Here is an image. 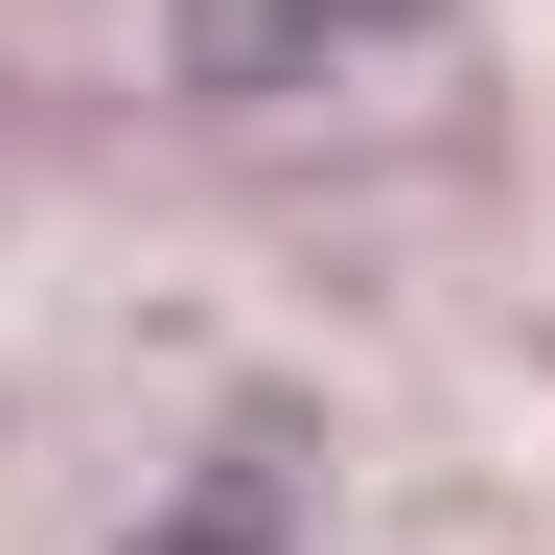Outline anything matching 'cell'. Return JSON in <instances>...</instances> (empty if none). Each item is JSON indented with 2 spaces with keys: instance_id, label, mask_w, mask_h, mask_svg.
<instances>
[{
  "instance_id": "6da1fadb",
  "label": "cell",
  "mask_w": 555,
  "mask_h": 555,
  "mask_svg": "<svg viewBox=\"0 0 555 555\" xmlns=\"http://www.w3.org/2000/svg\"><path fill=\"white\" fill-rule=\"evenodd\" d=\"M393 24H440V0H185V93H255V69H347V47H393Z\"/></svg>"
},
{
  "instance_id": "7a4b0ae2",
  "label": "cell",
  "mask_w": 555,
  "mask_h": 555,
  "mask_svg": "<svg viewBox=\"0 0 555 555\" xmlns=\"http://www.w3.org/2000/svg\"><path fill=\"white\" fill-rule=\"evenodd\" d=\"M139 555H324V532H301V509H278V486L232 463V486H185V509H163V532H139Z\"/></svg>"
}]
</instances>
